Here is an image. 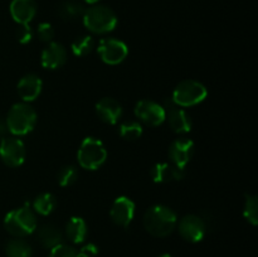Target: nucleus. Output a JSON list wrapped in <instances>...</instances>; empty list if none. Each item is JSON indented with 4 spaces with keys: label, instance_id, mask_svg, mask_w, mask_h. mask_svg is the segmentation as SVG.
Instances as JSON below:
<instances>
[{
    "label": "nucleus",
    "instance_id": "0eeeda50",
    "mask_svg": "<svg viewBox=\"0 0 258 257\" xmlns=\"http://www.w3.org/2000/svg\"><path fill=\"white\" fill-rule=\"evenodd\" d=\"M97 52L103 62L115 66L125 60L128 54V48L121 40L115 39V38H105L98 44Z\"/></svg>",
    "mask_w": 258,
    "mask_h": 257
},
{
    "label": "nucleus",
    "instance_id": "ddd939ff",
    "mask_svg": "<svg viewBox=\"0 0 258 257\" xmlns=\"http://www.w3.org/2000/svg\"><path fill=\"white\" fill-rule=\"evenodd\" d=\"M194 154V143L189 139L181 138L174 141L169 148V158L171 164L178 168L184 169L186 164L190 161Z\"/></svg>",
    "mask_w": 258,
    "mask_h": 257
},
{
    "label": "nucleus",
    "instance_id": "aec40b11",
    "mask_svg": "<svg viewBox=\"0 0 258 257\" xmlns=\"http://www.w3.org/2000/svg\"><path fill=\"white\" fill-rule=\"evenodd\" d=\"M66 234L72 243H83L87 237V224L85 219L81 217H72L66 224Z\"/></svg>",
    "mask_w": 258,
    "mask_h": 257
},
{
    "label": "nucleus",
    "instance_id": "6e6552de",
    "mask_svg": "<svg viewBox=\"0 0 258 257\" xmlns=\"http://www.w3.org/2000/svg\"><path fill=\"white\" fill-rule=\"evenodd\" d=\"M165 110V120H168L169 126L173 128L174 133L186 134L191 128L190 116L173 101V98H166L164 105Z\"/></svg>",
    "mask_w": 258,
    "mask_h": 257
},
{
    "label": "nucleus",
    "instance_id": "2f4dec72",
    "mask_svg": "<svg viewBox=\"0 0 258 257\" xmlns=\"http://www.w3.org/2000/svg\"><path fill=\"white\" fill-rule=\"evenodd\" d=\"M7 133H8V126L5 121L0 120V141L3 140L4 138H7Z\"/></svg>",
    "mask_w": 258,
    "mask_h": 257
},
{
    "label": "nucleus",
    "instance_id": "f03ea898",
    "mask_svg": "<svg viewBox=\"0 0 258 257\" xmlns=\"http://www.w3.org/2000/svg\"><path fill=\"white\" fill-rule=\"evenodd\" d=\"M82 19L85 27L95 34L110 33L117 25V17L115 12L106 5L93 4L88 9H85Z\"/></svg>",
    "mask_w": 258,
    "mask_h": 257
},
{
    "label": "nucleus",
    "instance_id": "1a4fd4ad",
    "mask_svg": "<svg viewBox=\"0 0 258 257\" xmlns=\"http://www.w3.org/2000/svg\"><path fill=\"white\" fill-rule=\"evenodd\" d=\"M0 158L5 165L17 168L25 159L24 144L17 138H4L0 141Z\"/></svg>",
    "mask_w": 258,
    "mask_h": 257
},
{
    "label": "nucleus",
    "instance_id": "b1692460",
    "mask_svg": "<svg viewBox=\"0 0 258 257\" xmlns=\"http://www.w3.org/2000/svg\"><path fill=\"white\" fill-rule=\"evenodd\" d=\"M93 47H95V40L91 35H81L72 42V52L78 57H85L90 54Z\"/></svg>",
    "mask_w": 258,
    "mask_h": 257
},
{
    "label": "nucleus",
    "instance_id": "2eb2a0df",
    "mask_svg": "<svg viewBox=\"0 0 258 257\" xmlns=\"http://www.w3.org/2000/svg\"><path fill=\"white\" fill-rule=\"evenodd\" d=\"M96 112L103 122L108 125H115L122 116V107L115 98L105 97L97 102Z\"/></svg>",
    "mask_w": 258,
    "mask_h": 257
},
{
    "label": "nucleus",
    "instance_id": "473e14b6",
    "mask_svg": "<svg viewBox=\"0 0 258 257\" xmlns=\"http://www.w3.org/2000/svg\"><path fill=\"white\" fill-rule=\"evenodd\" d=\"M83 2L87 3V4H90V5H93V4H97L100 0H83Z\"/></svg>",
    "mask_w": 258,
    "mask_h": 257
},
{
    "label": "nucleus",
    "instance_id": "6ab92c4d",
    "mask_svg": "<svg viewBox=\"0 0 258 257\" xmlns=\"http://www.w3.org/2000/svg\"><path fill=\"white\" fill-rule=\"evenodd\" d=\"M62 232L54 224H44L38 231V241L44 248H54L55 246L62 243Z\"/></svg>",
    "mask_w": 258,
    "mask_h": 257
},
{
    "label": "nucleus",
    "instance_id": "9d476101",
    "mask_svg": "<svg viewBox=\"0 0 258 257\" xmlns=\"http://www.w3.org/2000/svg\"><path fill=\"white\" fill-rule=\"evenodd\" d=\"M179 233L185 241L196 243L202 241L207 233L206 221L196 214H188L179 222Z\"/></svg>",
    "mask_w": 258,
    "mask_h": 257
},
{
    "label": "nucleus",
    "instance_id": "c756f323",
    "mask_svg": "<svg viewBox=\"0 0 258 257\" xmlns=\"http://www.w3.org/2000/svg\"><path fill=\"white\" fill-rule=\"evenodd\" d=\"M17 38L22 44H27L32 40L33 30L29 24H19V28L17 29Z\"/></svg>",
    "mask_w": 258,
    "mask_h": 257
},
{
    "label": "nucleus",
    "instance_id": "f3484780",
    "mask_svg": "<svg viewBox=\"0 0 258 257\" xmlns=\"http://www.w3.org/2000/svg\"><path fill=\"white\" fill-rule=\"evenodd\" d=\"M151 178L155 183H171L184 178V169L171 163L156 164L151 169Z\"/></svg>",
    "mask_w": 258,
    "mask_h": 257
},
{
    "label": "nucleus",
    "instance_id": "4be33fe9",
    "mask_svg": "<svg viewBox=\"0 0 258 257\" xmlns=\"http://www.w3.org/2000/svg\"><path fill=\"white\" fill-rule=\"evenodd\" d=\"M57 206V199L53 194L43 193L38 196L33 202V209L40 216H48L54 211Z\"/></svg>",
    "mask_w": 258,
    "mask_h": 257
},
{
    "label": "nucleus",
    "instance_id": "423d86ee",
    "mask_svg": "<svg viewBox=\"0 0 258 257\" xmlns=\"http://www.w3.org/2000/svg\"><path fill=\"white\" fill-rule=\"evenodd\" d=\"M206 86L198 81L186 80L179 83L173 92V101L180 107H191L203 102L207 97Z\"/></svg>",
    "mask_w": 258,
    "mask_h": 257
},
{
    "label": "nucleus",
    "instance_id": "a211bd4d",
    "mask_svg": "<svg viewBox=\"0 0 258 257\" xmlns=\"http://www.w3.org/2000/svg\"><path fill=\"white\" fill-rule=\"evenodd\" d=\"M37 13L34 0H13L10 4L12 18L19 24H29Z\"/></svg>",
    "mask_w": 258,
    "mask_h": 257
},
{
    "label": "nucleus",
    "instance_id": "cd10ccee",
    "mask_svg": "<svg viewBox=\"0 0 258 257\" xmlns=\"http://www.w3.org/2000/svg\"><path fill=\"white\" fill-rule=\"evenodd\" d=\"M48 257H80V254L75 247L60 243L50 249V253Z\"/></svg>",
    "mask_w": 258,
    "mask_h": 257
},
{
    "label": "nucleus",
    "instance_id": "4468645a",
    "mask_svg": "<svg viewBox=\"0 0 258 257\" xmlns=\"http://www.w3.org/2000/svg\"><path fill=\"white\" fill-rule=\"evenodd\" d=\"M67 60V52L66 48L60 43L50 42L48 47L42 52L40 62L44 68L49 70H57L62 67Z\"/></svg>",
    "mask_w": 258,
    "mask_h": 257
},
{
    "label": "nucleus",
    "instance_id": "dca6fc26",
    "mask_svg": "<svg viewBox=\"0 0 258 257\" xmlns=\"http://www.w3.org/2000/svg\"><path fill=\"white\" fill-rule=\"evenodd\" d=\"M17 91L19 97L24 102H32V101H34L40 95V91H42V80L37 75L28 73V75H25L18 82Z\"/></svg>",
    "mask_w": 258,
    "mask_h": 257
},
{
    "label": "nucleus",
    "instance_id": "f257e3e1",
    "mask_svg": "<svg viewBox=\"0 0 258 257\" xmlns=\"http://www.w3.org/2000/svg\"><path fill=\"white\" fill-rule=\"evenodd\" d=\"M176 222V214L169 207L161 204L149 208L144 216L145 229L151 236L159 238L169 236L175 229Z\"/></svg>",
    "mask_w": 258,
    "mask_h": 257
},
{
    "label": "nucleus",
    "instance_id": "412c9836",
    "mask_svg": "<svg viewBox=\"0 0 258 257\" xmlns=\"http://www.w3.org/2000/svg\"><path fill=\"white\" fill-rule=\"evenodd\" d=\"M57 13L63 20H75L82 17L85 7L78 0H63L57 8Z\"/></svg>",
    "mask_w": 258,
    "mask_h": 257
},
{
    "label": "nucleus",
    "instance_id": "7c9ffc66",
    "mask_svg": "<svg viewBox=\"0 0 258 257\" xmlns=\"http://www.w3.org/2000/svg\"><path fill=\"white\" fill-rule=\"evenodd\" d=\"M98 253V247L93 243H87L78 251L80 257H95Z\"/></svg>",
    "mask_w": 258,
    "mask_h": 257
},
{
    "label": "nucleus",
    "instance_id": "20e7f679",
    "mask_svg": "<svg viewBox=\"0 0 258 257\" xmlns=\"http://www.w3.org/2000/svg\"><path fill=\"white\" fill-rule=\"evenodd\" d=\"M4 227L12 236L22 238L29 236L37 228V218L28 207L10 211L4 218Z\"/></svg>",
    "mask_w": 258,
    "mask_h": 257
},
{
    "label": "nucleus",
    "instance_id": "5701e85b",
    "mask_svg": "<svg viewBox=\"0 0 258 257\" xmlns=\"http://www.w3.org/2000/svg\"><path fill=\"white\" fill-rule=\"evenodd\" d=\"M8 257H32L33 251L29 243L23 239H10L5 246Z\"/></svg>",
    "mask_w": 258,
    "mask_h": 257
},
{
    "label": "nucleus",
    "instance_id": "72a5a7b5",
    "mask_svg": "<svg viewBox=\"0 0 258 257\" xmlns=\"http://www.w3.org/2000/svg\"><path fill=\"white\" fill-rule=\"evenodd\" d=\"M159 257H173V256H171V254H169V253H164V254H161V256H159Z\"/></svg>",
    "mask_w": 258,
    "mask_h": 257
},
{
    "label": "nucleus",
    "instance_id": "bb28decb",
    "mask_svg": "<svg viewBox=\"0 0 258 257\" xmlns=\"http://www.w3.org/2000/svg\"><path fill=\"white\" fill-rule=\"evenodd\" d=\"M78 178V171L76 166L73 165H66L58 173V183L62 186L72 185Z\"/></svg>",
    "mask_w": 258,
    "mask_h": 257
},
{
    "label": "nucleus",
    "instance_id": "9b49d317",
    "mask_svg": "<svg viewBox=\"0 0 258 257\" xmlns=\"http://www.w3.org/2000/svg\"><path fill=\"white\" fill-rule=\"evenodd\" d=\"M135 115L148 126H159L165 121V110L158 102L143 100L135 106Z\"/></svg>",
    "mask_w": 258,
    "mask_h": 257
},
{
    "label": "nucleus",
    "instance_id": "39448f33",
    "mask_svg": "<svg viewBox=\"0 0 258 257\" xmlns=\"http://www.w3.org/2000/svg\"><path fill=\"white\" fill-rule=\"evenodd\" d=\"M107 158V151L100 140L86 138L78 149L77 159L80 165L88 170H97L103 165Z\"/></svg>",
    "mask_w": 258,
    "mask_h": 257
},
{
    "label": "nucleus",
    "instance_id": "c85d7f7f",
    "mask_svg": "<svg viewBox=\"0 0 258 257\" xmlns=\"http://www.w3.org/2000/svg\"><path fill=\"white\" fill-rule=\"evenodd\" d=\"M37 34L42 42L50 43L54 38V28L49 23H40L37 28Z\"/></svg>",
    "mask_w": 258,
    "mask_h": 257
},
{
    "label": "nucleus",
    "instance_id": "a878e982",
    "mask_svg": "<svg viewBox=\"0 0 258 257\" xmlns=\"http://www.w3.org/2000/svg\"><path fill=\"white\" fill-rule=\"evenodd\" d=\"M121 138L126 140H136L143 135V126L138 121H127L120 126Z\"/></svg>",
    "mask_w": 258,
    "mask_h": 257
},
{
    "label": "nucleus",
    "instance_id": "7ed1b4c3",
    "mask_svg": "<svg viewBox=\"0 0 258 257\" xmlns=\"http://www.w3.org/2000/svg\"><path fill=\"white\" fill-rule=\"evenodd\" d=\"M8 131L15 136H23L29 134L37 122V113L34 108L27 102L15 103L12 106L7 116Z\"/></svg>",
    "mask_w": 258,
    "mask_h": 257
},
{
    "label": "nucleus",
    "instance_id": "f8f14e48",
    "mask_svg": "<svg viewBox=\"0 0 258 257\" xmlns=\"http://www.w3.org/2000/svg\"><path fill=\"white\" fill-rule=\"evenodd\" d=\"M135 216V203L127 197H118L113 202L110 211L112 222L122 228H127Z\"/></svg>",
    "mask_w": 258,
    "mask_h": 257
},
{
    "label": "nucleus",
    "instance_id": "393cba45",
    "mask_svg": "<svg viewBox=\"0 0 258 257\" xmlns=\"http://www.w3.org/2000/svg\"><path fill=\"white\" fill-rule=\"evenodd\" d=\"M243 216L252 226L258 224V201L253 194H247L243 207Z\"/></svg>",
    "mask_w": 258,
    "mask_h": 257
}]
</instances>
